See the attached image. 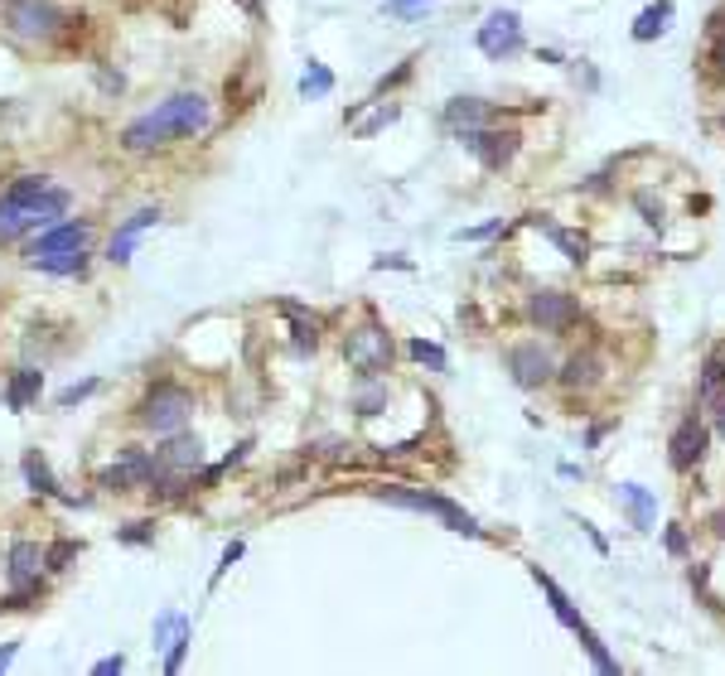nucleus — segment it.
<instances>
[{"label": "nucleus", "instance_id": "obj_11", "mask_svg": "<svg viewBox=\"0 0 725 676\" xmlns=\"http://www.w3.org/2000/svg\"><path fill=\"white\" fill-rule=\"evenodd\" d=\"M508 372H512V382L518 387H546L552 382V353H546L542 343H518V348H508Z\"/></svg>", "mask_w": 725, "mask_h": 676}, {"label": "nucleus", "instance_id": "obj_43", "mask_svg": "<svg viewBox=\"0 0 725 676\" xmlns=\"http://www.w3.org/2000/svg\"><path fill=\"white\" fill-rule=\"evenodd\" d=\"M711 532H716V536H725V507H721L716 517H711Z\"/></svg>", "mask_w": 725, "mask_h": 676}, {"label": "nucleus", "instance_id": "obj_41", "mask_svg": "<svg viewBox=\"0 0 725 676\" xmlns=\"http://www.w3.org/2000/svg\"><path fill=\"white\" fill-rule=\"evenodd\" d=\"M15 652H20V642H10V648H0V672H5L10 662H15Z\"/></svg>", "mask_w": 725, "mask_h": 676}, {"label": "nucleus", "instance_id": "obj_20", "mask_svg": "<svg viewBox=\"0 0 725 676\" xmlns=\"http://www.w3.org/2000/svg\"><path fill=\"white\" fill-rule=\"evenodd\" d=\"M25 479H29V488H35V493H44V498L73 503L69 493H63L59 483H53V473H49V464H44V455H39V449H29V455H25Z\"/></svg>", "mask_w": 725, "mask_h": 676}, {"label": "nucleus", "instance_id": "obj_8", "mask_svg": "<svg viewBox=\"0 0 725 676\" xmlns=\"http://www.w3.org/2000/svg\"><path fill=\"white\" fill-rule=\"evenodd\" d=\"M87 237H93V228L87 222H77V218H69V222H49L35 242L25 246V262L35 266V262H44V256H63V252H83L87 246Z\"/></svg>", "mask_w": 725, "mask_h": 676}, {"label": "nucleus", "instance_id": "obj_38", "mask_svg": "<svg viewBox=\"0 0 725 676\" xmlns=\"http://www.w3.org/2000/svg\"><path fill=\"white\" fill-rule=\"evenodd\" d=\"M667 551H673V556H687V536L677 532V527H673V532H667Z\"/></svg>", "mask_w": 725, "mask_h": 676}, {"label": "nucleus", "instance_id": "obj_34", "mask_svg": "<svg viewBox=\"0 0 725 676\" xmlns=\"http://www.w3.org/2000/svg\"><path fill=\"white\" fill-rule=\"evenodd\" d=\"M232 560H242V541H232V546L228 551H222V560H218V570H214V584L222 580V575H228L232 570Z\"/></svg>", "mask_w": 725, "mask_h": 676}, {"label": "nucleus", "instance_id": "obj_23", "mask_svg": "<svg viewBox=\"0 0 725 676\" xmlns=\"http://www.w3.org/2000/svg\"><path fill=\"white\" fill-rule=\"evenodd\" d=\"M595 377H600V358L595 353H576L571 363H566V372H561L566 387H590Z\"/></svg>", "mask_w": 725, "mask_h": 676}, {"label": "nucleus", "instance_id": "obj_35", "mask_svg": "<svg viewBox=\"0 0 725 676\" xmlns=\"http://www.w3.org/2000/svg\"><path fill=\"white\" fill-rule=\"evenodd\" d=\"M421 5H431V0H387L383 10H387V15H416Z\"/></svg>", "mask_w": 725, "mask_h": 676}, {"label": "nucleus", "instance_id": "obj_17", "mask_svg": "<svg viewBox=\"0 0 725 676\" xmlns=\"http://www.w3.org/2000/svg\"><path fill=\"white\" fill-rule=\"evenodd\" d=\"M532 580H537V584H542V594H546V600H552L556 618H561V624L571 628V633H580V628H585V618H580V614H576V604H571V600H566V594H561V584H556V580H552V575H546L542 566H532Z\"/></svg>", "mask_w": 725, "mask_h": 676}, {"label": "nucleus", "instance_id": "obj_1", "mask_svg": "<svg viewBox=\"0 0 725 676\" xmlns=\"http://www.w3.org/2000/svg\"><path fill=\"white\" fill-rule=\"evenodd\" d=\"M208 121H214V107H208L204 93H174L170 101H160L155 111L131 121V126L121 131V145H126L131 155H145V150H160V145H170V141H184V135L208 131Z\"/></svg>", "mask_w": 725, "mask_h": 676}, {"label": "nucleus", "instance_id": "obj_40", "mask_svg": "<svg viewBox=\"0 0 725 676\" xmlns=\"http://www.w3.org/2000/svg\"><path fill=\"white\" fill-rule=\"evenodd\" d=\"M373 266H377V270H387V266H397V270H411V262H407V256H377Z\"/></svg>", "mask_w": 725, "mask_h": 676}, {"label": "nucleus", "instance_id": "obj_3", "mask_svg": "<svg viewBox=\"0 0 725 676\" xmlns=\"http://www.w3.org/2000/svg\"><path fill=\"white\" fill-rule=\"evenodd\" d=\"M343 363L359 372L363 382L383 377V372L392 367V334H387L383 324H359V329L343 338Z\"/></svg>", "mask_w": 725, "mask_h": 676}, {"label": "nucleus", "instance_id": "obj_24", "mask_svg": "<svg viewBox=\"0 0 725 676\" xmlns=\"http://www.w3.org/2000/svg\"><path fill=\"white\" fill-rule=\"evenodd\" d=\"M725 387V343L716 348V353L706 358V363H701V397H716V391Z\"/></svg>", "mask_w": 725, "mask_h": 676}, {"label": "nucleus", "instance_id": "obj_9", "mask_svg": "<svg viewBox=\"0 0 725 676\" xmlns=\"http://www.w3.org/2000/svg\"><path fill=\"white\" fill-rule=\"evenodd\" d=\"M528 314H532V324H542L546 334H566L580 319V304H576V295H566V290H532Z\"/></svg>", "mask_w": 725, "mask_h": 676}, {"label": "nucleus", "instance_id": "obj_13", "mask_svg": "<svg viewBox=\"0 0 725 676\" xmlns=\"http://www.w3.org/2000/svg\"><path fill=\"white\" fill-rule=\"evenodd\" d=\"M160 218H165L160 208H141V213H131V218L117 228V237H111L107 262H111V266H126V262H131V252H136V242H141V232H145V228H155Z\"/></svg>", "mask_w": 725, "mask_h": 676}, {"label": "nucleus", "instance_id": "obj_33", "mask_svg": "<svg viewBox=\"0 0 725 676\" xmlns=\"http://www.w3.org/2000/svg\"><path fill=\"white\" fill-rule=\"evenodd\" d=\"M150 536H155V522H131L117 532V541H126V546H145Z\"/></svg>", "mask_w": 725, "mask_h": 676}, {"label": "nucleus", "instance_id": "obj_25", "mask_svg": "<svg viewBox=\"0 0 725 676\" xmlns=\"http://www.w3.org/2000/svg\"><path fill=\"white\" fill-rule=\"evenodd\" d=\"M39 270H49V276H83L87 270V246L83 252H63V256H44V262H35Z\"/></svg>", "mask_w": 725, "mask_h": 676}, {"label": "nucleus", "instance_id": "obj_18", "mask_svg": "<svg viewBox=\"0 0 725 676\" xmlns=\"http://www.w3.org/2000/svg\"><path fill=\"white\" fill-rule=\"evenodd\" d=\"M39 566H44V551L35 541H15V546H10V580L15 584H35Z\"/></svg>", "mask_w": 725, "mask_h": 676}, {"label": "nucleus", "instance_id": "obj_6", "mask_svg": "<svg viewBox=\"0 0 725 676\" xmlns=\"http://www.w3.org/2000/svg\"><path fill=\"white\" fill-rule=\"evenodd\" d=\"M5 25L20 39H53L63 25V10L53 0H5Z\"/></svg>", "mask_w": 725, "mask_h": 676}, {"label": "nucleus", "instance_id": "obj_4", "mask_svg": "<svg viewBox=\"0 0 725 676\" xmlns=\"http://www.w3.org/2000/svg\"><path fill=\"white\" fill-rule=\"evenodd\" d=\"M189 411H194V397H189L184 387H174V382H160V387L141 401V425L155 435H174V431H184Z\"/></svg>", "mask_w": 725, "mask_h": 676}, {"label": "nucleus", "instance_id": "obj_5", "mask_svg": "<svg viewBox=\"0 0 725 676\" xmlns=\"http://www.w3.org/2000/svg\"><path fill=\"white\" fill-rule=\"evenodd\" d=\"M377 498L383 503H397V507H411V512H431V517H440L450 532H460V536H479V527H474V517L464 512V507H455L450 498H440V493H421V488H377Z\"/></svg>", "mask_w": 725, "mask_h": 676}, {"label": "nucleus", "instance_id": "obj_45", "mask_svg": "<svg viewBox=\"0 0 725 676\" xmlns=\"http://www.w3.org/2000/svg\"><path fill=\"white\" fill-rule=\"evenodd\" d=\"M716 63L725 68V34H721V44H716Z\"/></svg>", "mask_w": 725, "mask_h": 676}, {"label": "nucleus", "instance_id": "obj_36", "mask_svg": "<svg viewBox=\"0 0 725 676\" xmlns=\"http://www.w3.org/2000/svg\"><path fill=\"white\" fill-rule=\"evenodd\" d=\"M639 208H643V222H653V228H663V203L653 208V198L649 194H639Z\"/></svg>", "mask_w": 725, "mask_h": 676}, {"label": "nucleus", "instance_id": "obj_10", "mask_svg": "<svg viewBox=\"0 0 725 676\" xmlns=\"http://www.w3.org/2000/svg\"><path fill=\"white\" fill-rule=\"evenodd\" d=\"M460 141L479 155V165H484V169H504V165H512V155H518L522 135L518 131H488V126H479L470 135H460Z\"/></svg>", "mask_w": 725, "mask_h": 676}, {"label": "nucleus", "instance_id": "obj_7", "mask_svg": "<svg viewBox=\"0 0 725 676\" xmlns=\"http://www.w3.org/2000/svg\"><path fill=\"white\" fill-rule=\"evenodd\" d=\"M518 49H522V20L512 10H488V20L479 25V53L504 63Z\"/></svg>", "mask_w": 725, "mask_h": 676}, {"label": "nucleus", "instance_id": "obj_28", "mask_svg": "<svg viewBox=\"0 0 725 676\" xmlns=\"http://www.w3.org/2000/svg\"><path fill=\"white\" fill-rule=\"evenodd\" d=\"M286 314L295 319V348L305 353V348L319 343V319H300V304H286Z\"/></svg>", "mask_w": 725, "mask_h": 676}, {"label": "nucleus", "instance_id": "obj_19", "mask_svg": "<svg viewBox=\"0 0 725 676\" xmlns=\"http://www.w3.org/2000/svg\"><path fill=\"white\" fill-rule=\"evenodd\" d=\"M619 503L629 507L633 527H639V532H649V527H653V517H657L653 493H649V488H639V483H624V488H619Z\"/></svg>", "mask_w": 725, "mask_h": 676}, {"label": "nucleus", "instance_id": "obj_39", "mask_svg": "<svg viewBox=\"0 0 725 676\" xmlns=\"http://www.w3.org/2000/svg\"><path fill=\"white\" fill-rule=\"evenodd\" d=\"M498 228H504V222H498V218H494V222H484V228H470V232H455V237H460V242H464V237H494Z\"/></svg>", "mask_w": 725, "mask_h": 676}, {"label": "nucleus", "instance_id": "obj_22", "mask_svg": "<svg viewBox=\"0 0 725 676\" xmlns=\"http://www.w3.org/2000/svg\"><path fill=\"white\" fill-rule=\"evenodd\" d=\"M532 222H537V228L546 232V237H552V242L556 246H561V252L566 256H571V262L580 266V262H585V252H590V242H585V237H580V232H566V228H556V222L552 218H532Z\"/></svg>", "mask_w": 725, "mask_h": 676}, {"label": "nucleus", "instance_id": "obj_21", "mask_svg": "<svg viewBox=\"0 0 725 676\" xmlns=\"http://www.w3.org/2000/svg\"><path fill=\"white\" fill-rule=\"evenodd\" d=\"M667 20H673V0H657V5H649L639 20H633V39H639V44L657 39V34L667 29Z\"/></svg>", "mask_w": 725, "mask_h": 676}, {"label": "nucleus", "instance_id": "obj_29", "mask_svg": "<svg viewBox=\"0 0 725 676\" xmlns=\"http://www.w3.org/2000/svg\"><path fill=\"white\" fill-rule=\"evenodd\" d=\"M407 353L416 358V363H426V367H435V372H445V348L426 343V338H411V343H407Z\"/></svg>", "mask_w": 725, "mask_h": 676}, {"label": "nucleus", "instance_id": "obj_16", "mask_svg": "<svg viewBox=\"0 0 725 676\" xmlns=\"http://www.w3.org/2000/svg\"><path fill=\"white\" fill-rule=\"evenodd\" d=\"M39 391H44V372L20 367V372H10V382H5V406L10 411H29V406L39 401Z\"/></svg>", "mask_w": 725, "mask_h": 676}, {"label": "nucleus", "instance_id": "obj_12", "mask_svg": "<svg viewBox=\"0 0 725 676\" xmlns=\"http://www.w3.org/2000/svg\"><path fill=\"white\" fill-rule=\"evenodd\" d=\"M701 455H706V425H701L697 415H687V421L673 431V439H667V459H673L677 473H687V469L701 464Z\"/></svg>", "mask_w": 725, "mask_h": 676}, {"label": "nucleus", "instance_id": "obj_14", "mask_svg": "<svg viewBox=\"0 0 725 676\" xmlns=\"http://www.w3.org/2000/svg\"><path fill=\"white\" fill-rule=\"evenodd\" d=\"M155 459H160V469H170V473H194L198 464H204V445H198V435H180L174 431V439L165 449H155Z\"/></svg>", "mask_w": 725, "mask_h": 676}, {"label": "nucleus", "instance_id": "obj_27", "mask_svg": "<svg viewBox=\"0 0 725 676\" xmlns=\"http://www.w3.org/2000/svg\"><path fill=\"white\" fill-rule=\"evenodd\" d=\"M401 117V107H387V101H383V107H377L373 111V117H353V135H363V141H367V135H377V131H383V126H392V121Z\"/></svg>", "mask_w": 725, "mask_h": 676}, {"label": "nucleus", "instance_id": "obj_15", "mask_svg": "<svg viewBox=\"0 0 725 676\" xmlns=\"http://www.w3.org/2000/svg\"><path fill=\"white\" fill-rule=\"evenodd\" d=\"M488 121H494V107L479 101V97H455L450 107H445V126H450L455 135H470L479 126H488Z\"/></svg>", "mask_w": 725, "mask_h": 676}, {"label": "nucleus", "instance_id": "obj_26", "mask_svg": "<svg viewBox=\"0 0 725 676\" xmlns=\"http://www.w3.org/2000/svg\"><path fill=\"white\" fill-rule=\"evenodd\" d=\"M334 93V73L325 63H310L305 77H300V97H329Z\"/></svg>", "mask_w": 725, "mask_h": 676}, {"label": "nucleus", "instance_id": "obj_44", "mask_svg": "<svg viewBox=\"0 0 725 676\" xmlns=\"http://www.w3.org/2000/svg\"><path fill=\"white\" fill-rule=\"evenodd\" d=\"M716 431H721V439H725V397H721V406H716Z\"/></svg>", "mask_w": 725, "mask_h": 676}, {"label": "nucleus", "instance_id": "obj_2", "mask_svg": "<svg viewBox=\"0 0 725 676\" xmlns=\"http://www.w3.org/2000/svg\"><path fill=\"white\" fill-rule=\"evenodd\" d=\"M69 203H73L69 189H53L44 174H20L15 184L0 194V242L59 222L63 213H69Z\"/></svg>", "mask_w": 725, "mask_h": 676}, {"label": "nucleus", "instance_id": "obj_42", "mask_svg": "<svg viewBox=\"0 0 725 676\" xmlns=\"http://www.w3.org/2000/svg\"><path fill=\"white\" fill-rule=\"evenodd\" d=\"M238 5H242V10H247V15H252V20H262V0H238Z\"/></svg>", "mask_w": 725, "mask_h": 676}, {"label": "nucleus", "instance_id": "obj_37", "mask_svg": "<svg viewBox=\"0 0 725 676\" xmlns=\"http://www.w3.org/2000/svg\"><path fill=\"white\" fill-rule=\"evenodd\" d=\"M121 667H126V657H121V652H117V657H102V662H97V676H111V672H121Z\"/></svg>", "mask_w": 725, "mask_h": 676}, {"label": "nucleus", "instance_id": "obj_32", "mask_svg": "<svg viewBox=\"0 0 725 676\" xmlns=\"http://www.w3.org/2000/svg\"><path fill=\"white\" fill-rule=\"evenodd\" d=\"M93 391H97V377H87V382H73L69 391H59V406H63V411H69V406L87 401V397H93Z\"/></svg>", "mask_w": 725, "mask_h": 676}, {"label": "nucleus", "instance_id": "obj_31", "mask_svg": "<svg viewBox=\"0 0 725 676\" xmlns=\"http://www.w3.org/2000/svg\"><path fill=\"white\" fill-rule=\"evenodd\" d=\"M77 551H83L77 541H59V546L44 551V566H49V570H63V566H69V560L77 556Z\"/></svg>", "mask_w": 725, "mask_h": 676}, {"label": "nucleus", "instance_id": "obj_30", "mask_svg": "<svg viewBox=\"0 0 725 676\" xmlns=\"http://www.w3.org/2000/svg\"><path fill=\"white\" fill-rule=\"evenodd\" d=\"M353 406H359V415H377L387 406V387H377V377H373V387H363Z\"/></svg>", "mask_w": 725, "mask_h": 676}]
</instances>
